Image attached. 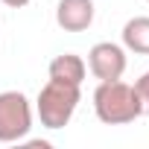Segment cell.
<instances>
[{"label":"cell","mask_w":149,"mask_h":149,"mask_svg":"<svg viewBox=\"0 0 149 149\" xmlns=\"http://www.w3.org/2000/svg\"><path fill=\"white\" fill-rule=\"evenodd\" d=\"M94 114L105 126H126L143 117V102L134 91V85L123 79L100 82L94 91Z\"/></svg>","instance_id":"cell-1"},{"label":"cell","mask_w":149,"mask_h":149,"mask_svg":"<svg viewBox=\"0 0 149 149\" xmlns=\"http://www.w3.org/2000/svg\"><path fill=\"white\" fill-rule=\"evenodd\" d=\"M79 100H82V85H67V82H58V79H47V85L38 91L35 114H38L44 129L56 132V129H64L73 120V114L79 108Z\"/></svg>","instance_id":"cell-2"},{"label":"cell","mask_w":149,"mask_h":149,"mask_svg":"<svg viewBox=\"0 0 149 149\" xmlns=\"http://www.w3.org/2000/svg\"><path fill=\"white\" fill-rule=\"evenodd\" d=\"M32 132V102L21 91H0V143H21Z\"/></svg>","instance_id":"cell-3"},{"label":"cell","mask_w":149,"mask_h":149,"mask_svg":"<svg viewBox=\"0 0 149 149\" xmlns=\"http://www.w3.org/2000/svg\"><path fill=\"white\" fill-rule=\"evenodd\" d=\"M126 47L114 44V41H97L88 50V70L94 73V79L100 82H111V79H123L126 73Z\"/></svg>","instance_id":"cell-4"},{"label":"cell","mask_w":149,"mask_h":149,"mask_svg":"<svg viewBox=\"0 0 149 149\" xmlns=\"http://www.w3.org/2000/svg\"><path fill=\"white\" fill-rule=\"evenodd\" d=\"M94 0H58L56 3V24L64 32H85L94 24Z\"/></svg>","instance_id":"cell-5"},{"label":"cell","mask_w":149,"mask_h":149,"mask_svg":"<svg viewBox=\"0 0 149 149\" xmlns=\"http://www.w3.org/2000/svg\"><path fill=\"white\" fill-rule=\"evenodd\" d=\"M47 73H50V79H58V82H67V85H82L85 76H88V64L76 53H61L50 61Z\"/></svg>","instance_id":"cell-6"},{"label":"cell","mask_w":149,"mask_h":149,"mask_svg":"<svg viewBox=\"0 0 149 149\" xmlns=\"http://www.w3.org/2000/svg\"><path fill=\"white\" fill-rule=\"evenodd\" d=\"M123 47L129 53L149 56V18L146 15H137V18L126 21V26H123Z\"/></svg>","instance_id":"cell-7"},{"label":"cell","mask_w":149,"mask_h":149,"mask_svg":"<svg viewBox=\"0 0 149 149\" xmlns=\"http://www.w3.org/2000/svg\"><path fill=\"white\" fill-rule=\"evenodd\" d=\"M134 91H137V97L143 102V114H149V70L140 73V79L134 82Z\"/></svg>","instance_id":"cell-8"},{"label":"cell","mask_w":149,"mask_h":149,"mask_svg":"<svg viewBox=\"0 0 149 149\" xmlns=\"http://www.w3.org/2000/svg\"><path fill=\"white\" fill-rule=\"evenodd\" d=\"M3 6H9V9H21V6H26L29 0H0Z\"/></svg>","instance_id":"cell-9"},{"label":"cell","mask_w":149,"mask_h":149,"mask_svg":"<svg viewBox=\"0 0 149 149\" xmlns=\"http://www.w3.org/2000/svg\"><path fill=\"white\" fill-rule=\"evenodd\" d=\"M146 3H149V0H146Z\"/></svg>","instance_id":"cell-10"}]
</instances>
